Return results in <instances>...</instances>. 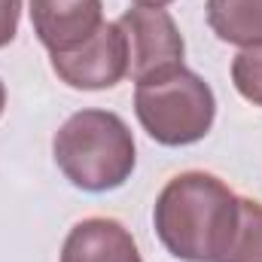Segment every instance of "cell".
Instances as JSON below:
<instances>
[{
    "mask_svg": "<svg viewBox=\"0 0 262 262\" xmlns=\"http://www.w3.org/2000/svg\"><path fill=\"white\" fill-rule=\"evenodd\" d=\"M152 220L171 256L220 262L238 223V195L213 174L186 171L159 192Z\"/></svg>",
    "mask_w": 262,
    "mask_h": 262,
    "instance_id": "6da1fadb",
    "label": "cell"
},
{
    "mask_svg": "<svg viewBox=\"0 0 262 262\" xmlns=\"http://www.w3.org/2000/svg\"><path fill=\"white\" fill-rule=\"evenodd\" d=\"M55 165L85 192L119 189L134 171V137L110 110H79L52 140Z\"/></svg>",
    "mask_w": 262,
    "mask_h": 262,
    "instance_id": "7a4b0ae2",
    "label": "cell"
},
{
    "mask_svg": "<svg viewBox=\"0 0 262 262\" xmlns=\"http://www.w3.org/2000/svg\"><path fill=\"white\" fill-rule=\"evenodd\" d=\"M134 113L156 143L189 146L210 131L216 116V98L198 73L180 67L159 79L137 82Z\"/></svg>",
    "mask_w": 262,
    "mask_h": 262,
    "instance_id": "3957f363",
    "label": "cell"
},
{
    "mask_svg": "<svg viewBox=\"0 0 262 262\" xmlns=\"http://www.w3.org/2000/svg\"><path fill=\"white\" fill-rule=\"evenodd\" d=\"M128 46V76L134 82L159 79L183 67V37L162 6H134L116 21Z\"/></svg>",
    "mask_w": 262,
    "mask_h": 262,
    "instance_id": "277c9868",
    "label": "cell"
},
{
    "mask_svg": "<svg viewBox=\"0 0 262 262\" xmlns=\"http://www.w3.org/2000/svg\"><path fill=\"white\" fill-rule=\"evenodd\" d=\"M52 70L58 79L70 89L82 92H98V89H113L128 76V46L122 28L113 21H104L95 37H89L82 46L70 52L52 55Z\"/></svg>",
    "mask_w": 262,
    "mask_h": 262,
    "instance_id": "5b68a950",
    "label": "cell"
},
{
    "mask_svg": "<svg viewBox=\"0 0 262 262\" xmlns=\"http://www.w3.org/2000/svg\"><path fill=\"white\" fill-rule=\"evenodd\" d=\"M31 21L40 43L55 55L82 46L104 25L101 0H31Z\"/></svg>",
    "mask_w": 262,
    "mask_h": 262,
    "instance_id": "8992f818",
    "label": "cell"
},
{
    "mask_svg": "<svg viewBox=\"0 0 262 262\" xmlns=\"http://www.w3.org/2000/svg\"><path fill=\"white\" fill-rule=\"evenodd\" d=\"M61 262H143L131 232L107 216L76 223L64 238Z\"/></svg>",
    "mask_w": 262,
    "mask_h": 262,
    "instance_id": "52a82bcc",
    "label": "cell"
},
{
    "mask_svg": "<svg viewBox=\"0 0 262 262\" xmlns=\"http://www.w3.org/2000/svg\"><path fill=\"white\" fill-rule=\"evenodd\" d=\"M210 31L232 46H262V0H207Z\"/></svg>",
    "mask_w": 262,
    "mask_h": 262,
    "instance_id": "ba28073f",
    "label": "cell"
},
{
    "mask_svg": "<svg viewBox=\"0 0 262 262\" xmlns=\"http://www.w3.org/2000/svg\"><path fill=\"white\" fill-rule=\"evenodd\" d=\"M220 262H262V204L238 198V223Z\"/></svg>",
    "mask_w": 262,
    "mask_h": 262,
    "instance_id": "9c48e42d",
    "label": "cell"
},
{
    "mask_svg": "<svg viewBox=\"0 0 262 262\" xmlns=\"http://www.w3.org/2000/svg\"><path fill=\"white\" fill-rule=\"evenodd\" d=\"M232 82H235L241 98H247L250 104L262 107V46L244 49L232 61Z\"/></svg>",
    "mask_w": 262,
    "mask_h": 262,
    "instance_id": "30bf717a",
    "label": "cell"
},
{
    "mask_svg": "<svg viewBox=\"0 0 262 262\" xmlns=\"http://www.w3.org/2000/svg\"><path fill=\"white\" fill-rule=\"evenodd\" d=\"M21 18V0H0V49L15 40Z\"/></svg>",
    "mask_w": 262,
    "mask_h": 262,
    "instance_id": "8fae6325",
    "label": "cell"
},
{
    "mask_svg": "<svg viewBox=\"0 0 262 262\" xmlns=\"http://www.w3.org/2000/svg\"><path fill=\"white\" fill-rule=\"evenodd\" d=\"M137 6H165V3H171V0H134Z\"/></svg>",
    "mask_w": 262,
    "mask_h": 262,
    "instance_id": "7c38bea8",
    "label": "cell"
},
{
    "mask_svg": "<svg viewBox=\"0 0 262 262\" xmlns=\"http://www.w3.org/2000/svg\"><path fill=\"white\" fill-rule=\"evenodd\" d=\"M3 107H6V89H3V82H0V113H3Z\"/></svg>",
    "mask_w": 262,
    "mask_h": 262,
    "instance_id": "4fadbf2b",
    "label": "cell"
}]
</instances>
